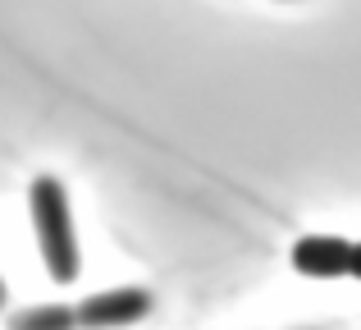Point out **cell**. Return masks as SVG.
Returning a JSON list of instances; mask_svg holds the SVG:
<instances>
[{
	"label": "cell",
	"instance_id": "obj_1",
	"mask_svg": "<svg viewBox=\"0 0 361 330\" xmlns=\"http://www.w3.org/2000/svg\"><path fill=\"white\" fill-rule=\"evenodd\" d=\"M27 206H32V230H37V243H42L51 280H60V285L78 280V239H73L69 193L60 188V179H51V175L32 179Z\"/></svg>",
	"mask_w": 361,
	"mask_h": 330
},
{
	"label": "cell",
	"instance_id": "obj_2",
	"mask_svg": "<svg viewBox=\"0 0 361 330\" xmlns=\"http://www.w3.org/2000/svg\"><path fill=\"white\" fill-rule=\"evenodd\" d=\"M293 266L311 280H343L357 276V243L353 239H334V234H307L293 243Z\"/></svg>",
	"mask_w": 361,
	"mask_h": 330
},
{
	"label": "cell",
	"instance_id": "obj_3",
	"mask_svg": "<svg viewBox=\"0 0 361 330\" xmlns=\"http://www.w3.org/2000/svg\"><path fill=\"white\" fill-rule=\"evenodd\" d=\"M147 312H151L147 289H110V294L82 298V307H73V322L82 330H119V326L142 322Z\"/></svg>",
	"mask_w": 361,
	"mask_h": 330
},
{
	"label": "cell",
	"instance_id": "obj_4",
	"mask_svg": "<svg viewBox=\"0 0 361 330\" xmlns=\"http://www.w3.org/2000/svg\"><path fill=\"white\" fill-rule=\"evenodd\" d=\"M9 330H78V322H73V307L46 303V307L14 312V317H9Z\"/></svg>",
	"mask_w": 361,
	"mask_h": 330
},
{
	"label": "cell",
	"instance_id": "obj_5",
	"mask_svg": "<svg viewBox=\"0 0 361 330\" xmlns=\"http://www.w3.org/2000/svg\"><path fill=\"white\" fill-rule=\"evenodd\" d=\"M0 307H5V285H0Z\"/></svg>",
	"mask_w": 361,
	"mask_h": 330
}]
</instances>
